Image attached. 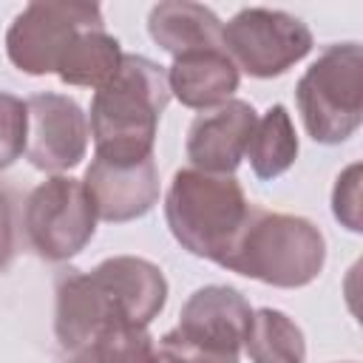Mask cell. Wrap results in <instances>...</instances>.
<instances>
[{
    "instance_id": "obj_18",
    "label": "cell",
    "mask_w": 363,
    "mask_h": 363,
    "mask_svg": "<svg viewBox=\"0 0 363 363\" xmlns=\"http://www.w3.org/2000/svg\"><path fill=\"white\" fill-rule=\"evenodd\" d=\"M252 363H303L306 340L301 326L281 309H255L244 337Z\"/></svg>"
},
{
    "instance_id": "obj_11",
    "label": "cell",
    "mask_w": 363,
    "mask_h": 363,
    "mask_svg": "<svg viewBox=\"0 0 363 363\" xmlns=\"http://www.w3.org/2000/svg\"><path fill=\"white\" fill-rule=\"evenodd\" d=\"M82 184L91 196L96 218L111 224L142 218L159 201V170L153 156L128 164L94 156Z\"/></svg>"
},
{
    "instance_id": "obj_22",
    "label": "cell",
    "mask_w": 363,
    "mask_h": 363,
    "mask_svg": "<svg viewBox=\"0 0 363 363\" xmlns=\"http://www.w3.org/2000/svg\"><path fill=\"white\" fill-rule=\"evenodd\" d=\"M159 354H162V363H238V357L233 354H218V352H210L204 346L184 340L176 329L162 335Z\"/></svg>"
},
{
    "instance_id": "obj_20",
    "label": "cell",
    "mask_w": 363,
    "mask_h": 363,
    "mask_svg": "<svg viewBox=\"0 0 363 363\" xmlns=\"http://www.w3.org/2000/svg\"><path fill=\"white\" fill-rule=\"evenodd\" d=\"M28 113L26 102L9 91H0V170L14 164L26 153Z\"/></svg>"
},
{
    "instance_id": "obj_1",
    "label": "cell",
    "mask_w": 363,
    "mask_h": 363,
    "mask_svg": "<svg viewBox=\"0 0 363 363\" xmlns=\"http://www.w3.org/2000/svg\"><path fill=\"white\" fill-rule=\"evenodd\" d=\"M170 102L167 74L142 54H125L119 71L91 99V136L96 156L108 162H142L153 156L159 116Z\"/></svg>"
},
{
    "instance_id": "obj_17",
    "label": "cell",
    "mask_w": 363,
    "mask_h": 363,
    "mask_svg": "<svg viewBox=\"0 0 363 363\" xmlns=\"http://www.w3.org/2000/svg\"><path fill=\"white\" fill-rule=\"evenodd\" d=\"M250 167L258 179L272 182L281 173H286L298 159V133L292 125V116L284 105H272L252 128V136L247 142Z\"/></svg>"
},
{
    "instance_id": "obj_15",
    "label": "cell",
    "mask_w": 363,
    "mask_h": 363,
    "mask_svg": "<svg viewBox=\"0 0 363 363\" xmlns=\"http://www.w3.org/2000/svg\"><path fill=\"white\" fill-rule=\"evenodd\" d=\"M224 23L218 14L201 3L190 0H164L150 9L147 31L159 48L173 57L199 51V48H221Z\"/></svg>"
},
{
    "instance_id": "obj_7",
    "label": "cell",
    "mask_w": 363,
    "mask_h": 363,
    "mask_svg": "<svg viewBox=\"0 0 363 363\" xmlns=\"http://www.w3.org/2000/svg\"><path fill=\"white\" fill-rule=\"evenodd\" d=\"M23 227L31 247L48 261H68L82 252L96 230V213L85 184L71 176L40 182L26 199Z\"/></svg>"
},
{
    "instance_id": "obj_2",
    "label": "cell",
    "mask_w": 363,
    "mask_h": 363,
    "mask_svg": "<svg viewBox=\"0 0 363 363\" xmlns=\"http://www.w3.org/2000/svg\"><path fill=\"white\" fill-rule=\"evenodd\" d=\"M323 261L326 238L309 218L269 213L252 204L244 230L218 267L269 286L295 289L312 284L320 275Z\"/></svg>"
},
{
    "instance_id": "obj_8",
    "label": "cell",
    "mask_w": 363,
    "mask_h": 363,
    "mask_svg": "<svg viewBox=\"0 0 363 363\" xmlns=\"http://www.w3.org/2000/svg\"><path fill=\"white\" fill-rule=\"evenodd\" d=\"M26 156L37 170L62 173L77 167L88 150V119L65 94H34L26 102Z\"/></svg>"
},
{
    "instance_id": "obj_25",
    "label": "cell",
    "mask_w": 363,
    "mask_h": 363,
    "mask_svg": "<svg viewBox=\"0 0 363 363\" xmlns=\"http://www.w3.org/2000/svg\"><path fill=\"white\" fill-rule=\"evenodd\" d=\"M349 363H352V360H349Z\"/></svg>"
},
{
    "instance_id": "obj_14",
    "label": "cell",
    "mask_w": 363,
    "mask_h": 363,
    "mask_svg": "<svg viewBox=\"0 0 363 363\" xmlns=\"http://www.w3.org/2000/svg\"><path fill=\"white\" fill-rule=\"evenodd\" d=\"M113 326L108 303L96 289L91 272L68 269L57 278V309H54V332L62 349H85L105 329Z\"/></svg>"
},
{
    "instance_id": "obj_3",
    "label": "cell",
    "mask_w": 363,
    "mask_h": 363,
    "mask_svg": "<svg viewBox=\"0 0 363 363\" xmlns=\"http://www.w3.org/2000/svg\"><path fill=\"white\" fill-rule=\"evenodd\" d=\"M252 213L235 176L184 167L164 196V218L173 238L199 258L221 264Z\"/></svg>"
},
{
    "instance_id": "obj_9",
    "label": "cell",
    "mask_w": 363,
    "mask_h": 363,
    "mask_svg": "<svg viewBox=\"0 0 363 363\" xmlns=\"http://www.w3.org/2000/svg\"><path fill=\"white\" fill-rule=\"evenodd\" d=\"M116 326H147L167 301L164 272L136 255H113L91 269Z\"/></svg>"
},
{
    "instance_id": "obj_10",
    "label": "cell",
    "mask_w": 363,
    "mask_h": 363,
    "mask_svg": "<svg viewBox=\"0 0 363 363\" xmlns=\"http://www.w3.org/2000/svg\"><path fill=\"white\" fill-rule=\"evenodd\" d=\"M250 318L252 309L235 286L210 284L187 298L176 332L196 346L238 357L250 329Z\"/></svg>"
},
{
    "instance_id": "obj_4",
    "label": "cell",
    "mask_w": 363,
    "mask_h": 363,
    "mask_svg": "<svg viewBox=\"0 0 363 363\" xmlns=\"http://www.w3.org/2000/svg\"><path fill=\"white\" fill-rule=\"evenodd\" d=\"M295 102L306 133L320 145L346 142L363 122V48L335 43L303 71Z\"/></svg>"
},
{
    "instance_id": "obj_21",
    "label": "cell",
    "mask_w": 363,
    "mask_h": 363,
    "mask_svg": "<svg viewBox=\"0 0 363 363\" xmlns=\"http://www.w3.org/2000/svg\"><path fill=\"white\" fill-rule=\"evenodd\" d=\"M332 213L346 230H352V233L363 230V221H360V164H349L337 176L335 190H332Z\"/></svg>"
},
{
    "instance_id": "obj_13",
    "label": "cell",
    "mask_w": 363,
    "mask_h": 363,
    "mask_svg": "<svg viewBox=\"0 0 363 363\" xmlns=\"http://www.w3.org/2000/svg\"><path fill=\"white\" fill-rule=\"evenodd\" d=\"M164 74L170 94L193 111L218 108L238 91V68L224 45L173 57V65Z\"/></svg>"
},
{
    "instance_id": "obj_6",
    "label": "cell",
    "mask_w": 363,
    "mask_h": 363,
    "mask_svg": "<svg viewBox=\"0 0 363 363\" xmlns=\"http://www.w3.org/2000/svg\"><path fill=\"white\" fill-rule=\"evenodd\" d=\"M221 43L235 68L269 79L289 71L312 51V31L289 11L250 6L221 28Z\"/></svg>"
},
{
    "instance_id": "obj_16",
    "label": "cell",
    "mask_w": 363,
    "mask_h": 363,
    "mask_svg": "<svg viewBox=\"0 0 363 363\" xmlns=\"http://www.w3.org/2000/svg\"><path fill=\"white\" fill-rule=\"evenodd\" d=\"M122 45L116 37H111L105 31V26L99 28H85L79 31L71 45L65 48L60 65H57V77L65 85H82V88H102L105 82L113 79V74L122 65Z\"/></svg>"
},
{
    "instance_id": "obj_24",
    "label": "cell",
    "mask_w": 363,
    "mask_h": 363,
    "mask_svg": "<svg viewBox=\"0 0 363 363\" xmlns=\"http://www.w3.org/2000/svg\"><path fill=\"white\" fill-rule=\"evenodd\" d=\"M68 363H99V357H96V352L91 346H85V349H77Z\"/></svg>"
},
{
    "instance_id": "obj_5",
    "label": "cell",
    "mask_w": 363,
    "mask_h": 363,
    "mask_svg": "<svg viewBox=\"0 0 363 363\" xmlns=\"http://www.w3.org/2000/svg\"><path fill=\"white\" fill-rule=\"evenodd\" d=\"M105 26L102 9L82 0L28 3L6 31V54L14 68L31 77L54 74L71 40L85 28Z\"/></svg>"
},
{
    "instance_id": "obj_23",
    "label": "cell",
    "mask_w": 363,
    "mask_h": 363,
    "mask_svg": "<svg viewBox=\"0 0 363 363\" xmlns=\"http://www.w3.org/2000/svg\"><path fill=\"white\" fill-rule=\"evenodd\" d=\"M17 250V230H14V201L9 190L0 187V272L11 264Z\"/></svg>"
},
{
    "instance_id": "obj_12",
    "label": "cell",
    "mask_w": 363,
    "mask_h": 363,
    "mask_svg": "<svg viewBox=\"0 0 363 363\" xmlns=\"http://www.w3.org/2000/svg\"><path fill=\"white\" fill-rule=\"evenodd\" d=\"M258 116L244 99H227L224 105L204 111L187 130V159L201 173L233 176L247 153Z\"/></svg>"
},
{
    "instance_id": "obj_19",
    "label": "cell",
    "mask_w": 363,
    "mask_h": 363,
    "mask_svg": "<svg viewBox=\"0 0 363 363\" xmlns=\"http://www.w3.org/2000/svg\"><path fill=\"white\" fill-rule=\"evenodd\" d=\"M91 349L99 363H162L147 326H111L91 343Z\"/></svg>"
}]
</instances>
